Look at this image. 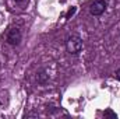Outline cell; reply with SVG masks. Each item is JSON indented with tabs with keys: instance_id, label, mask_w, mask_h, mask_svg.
Instances as JSON below:
<instances>
[{
	"instance_id": "1",
	"label": "cell",
	"mask_w": 120,
	"mask_h": 119,
	"mask_svg": "<svg viewBox=\"0 0 120 119\" xmlns=\"http://www.w3.org/2000/svg\"><path fill=\"white\" fill-rule=\"evenodd\" d=\"M66 48L70 55H78L82 49V39L78 35H71L66 42Z\"/></svg>"
},
{
	"instance_id": "2",
	"label": "cell",
	"mask_w": 120,
	"mask_h": 119,
	"mask_svg": "<svg viewBox=\"0 0 120 119\" xmlns=\"http://www.w3.org/2000/svg\"><path fill=\"white\" fill-rule=\"evenodd\" d=\"M7 44L11 45V46H17L21 41V31L18 28H11L7 34Z\"/></svg>"
},
{
	"instance_id": "3",
	"label": "cell",
	"mask_w": 120,
	"mask_h": 119,
	"mask_svg": "<svg viewBox=\"0 0 120 119\" xmlns=\"http://www.w3.org/2000/svg\"><path fill=\"white\" fill-rule=\"evenodd\" d=\"M106 10V1L105 0H95L90 7V11L92 16H101Z\"/></svg>"
},
{
	"instance_id": "4",
	"label": "cell",
	"mask_w": 120,
	"mask_h": 119,
	"mask_svg": "<svg viewBox=\"0 0 120 119\" xmlns=\"http://www.w3.org/2000/svg\"><path fill=\"white\" fill-rule=\"evenodd\" d=\"M48 79H49V74H48L45 70H42V71H39V73L36 74V80H38V83H41V84H45V83L48 81Z\"/></svg>"
},
{
	"instance_id": "5",
	"label": "cell",
	"mask_w": 120,
	"mask_h": 119,
	"mask_svg": "<svg viewBox=\"0 0 120 119\" xmlns=\"http://www.w3.org/2000/svg\"><path fill=\"white\" fill-rule=\"evenodd\" d=\"M103 115H105V116H110V118H113V119H116V118H117V115H116L115 112H112L110 109H106V111L103 112Z\"/></svg>"
},
{
	"instance_id": "6",
	"label": "cell",
	"mask_w": 120,
	"mask_h": 119,
	"mask_svg": "<svg viewBox=\"0 0 120 119\" xmlns=\"http://www.w3.org/2000/svg\"><path fill=\"white\" fill-rule=\"evenodd\" d=\"M75 10H77L75 7H71V8L68 10V13H67V16H66V18H70V17H71V16L74 14V13H75Z\"/></svg>"
},
{
	"instance_id": "7",
	"label": "cell",
	"mask_w": 120,
	"mask_h": 119,
	"mask_svg": "<svg viewBox=\"0 0 120 119\" xmlns=\"http://www.w3.org/2000/svg\"><path fill=\"white\" fill-rule=\"evenodd\" d=\"M115 77H116L117 80H120V69L117 70V71H116V73H115Z\"/></svg>"
},
{
	"instance_id": "8",
	"label": "cell",
	"mask_w": 120,
	"mask_h": 119,
	"mask_svg": "<svg viewBox=\"0 0 120 119\" xmlns=\"http://www.w3.org/2000/svg\"><path fill=\"white\" fill-rule=\"evenodd\" d=\"M15 1H21V0H15Z\"/></svg>"
}]
</instances>
